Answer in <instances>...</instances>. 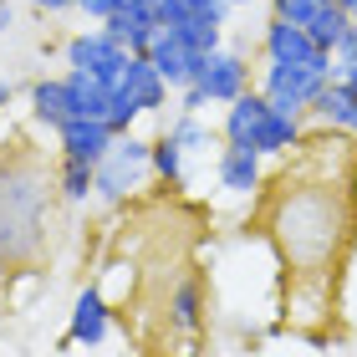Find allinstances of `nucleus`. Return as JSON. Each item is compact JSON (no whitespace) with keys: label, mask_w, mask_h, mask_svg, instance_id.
<instances>
[{"label":"nucleus","mask_w":357,"mask_h":357,"mask_svg":"<svg viewBox=\"0 0 357 357\" xmlns=\"http://www.w3.org/2000/svg\"><path fill=\"white\" fill-rule=\"evenodd\" d=\"M352 184H332V174H312L301 184L286 174L266 204V240L291 281H332L352 245Z\"/></svg>","instance_id":"f257e3e1"},{"label":"nucleus","mask_w":357,"mask_h":357,"mask_svg":"<svg viewBox=\"0 0 357 357\" xmlns=\"http://www.w3.org/2000/svg\"><path fill=\"white\" fill-rule=\"evenodd\" d=\"M56 204V169L36 153H0V281L46 255Z\"/></svg>","instance_id":"f03ea898"},{"label":"nucleus","mask_w":357,"mask_h":357,"mask_svg":"<svg viewBox=\"0 0 357 357\" xmlns=\"http://www.w3.org/2000/svg\"><path fill=\"white\" fill-rule=\"evenodd\" d=\"M149 178H153V138L118 133V143L97 164V204H107V209L133 204Z\"/></svg>","instance_id":"7ed1b4c3"},{"label":"nucleus","mask_w":357,"mask_h":357,"mask_svg":"<svg viewBox=\"0 0 357 357\" xmlns=\"http://www.w3.org/2000/svg\"><path fill=\"white\" fill-rule=\"evenodd\" d=\"M255 87L271 97L275 112H286V118H306L312 102H317V92L327 87V77L312 72V67H291V61H266Z\"/></svg>","instance_id":"20e7f679"},{"label":"nucleus","mask_w":357,"mask_h":357,"mask_svg":"<svg viewBox=\"0 0 357 357\" xmlns=\"http://www.w3.org/2000/svg\"><path fill=\"white\" fill-rule=\"evenodd\" d=\"M61 56H67L72 72H92V77H102V82L112 87L123 77V67H128L133 52H128L118 36H107L102 26H87V31H77V36L61 46Z\"/></svg>","instance_id":"39448f33"},{"label":"nucleus","mask_w":357,"mask_h":357,"mask_svg":"<svg viewBox=\"0 0 357 357\" xmlns=\"http://www.w3.org/2000/svg\"><path fill=\"white\" fill-rule=\"evenodd\" d=\"M112 312H118V306H112L102 291H97V281L82 286V291L72 296V312H67V342L97 352V347L112 337Z\"/></svg>","instance_id":"423d86ee"},{"label":"nucleus","mask_w":357,"mask_h":357,"mask_svg":"<svg viewBox=\"0 0 357 357\" xmlns=\"http://www.w3.org/2000/svg\"><path fill=\"white\" fill-rule=\"evenodd\" d=\"M199 87L215 107H230L235 97H245L255 82H250V56L235 52V46H220V52L204 56V72H199Z\"/></svg>","instance_id":"0eeeda50"},{"label":"nucleus","mask_w":357,"mask_h":357,"mask_svg":"<svg viewBox=\"0 0 357 357\" xmlns=\"http://www.w3.org/2000/svg\"><path fill=\"white\" fill-rule=\"evenodd\" d=\"M215 184L235 199H250V194L266 189V158L250 149V143H225L215 153Z\"/></svg>","instance_id":"6e6552de"},{"label":"nucleus","mask_w":357,"mask_h":357,"mask_svg":"<svg viewBox=\"0 0 357 357\" xmlns=\"http://www.w3.org/2000/svg\"><path fill=\"white\" fill-rule=\"evenodd\" d=\"M52 138H56V153L61 158H77V164H92V169L102 164L107 149L118 143V133H112L102 118H67Z\"/></svg>","instance_id":"1a4fd4ad"},{"label":"nucleus","mask_w":357,"mask_h":357,"mask_svg":"<svg viewBox=\"0 0 357 357\" xmlns=\"http://www.w3.org/2000/svg\"><path fill=\"white\" fill-rule=\"evenodd\" d=\"M204 312H209V286H204L199 271H189L184 281L169 291V301H164V327L169 332H184V337H199L204 321H209Z\"/></svg>","instance_id":"9d476101"},{"label":"nucleus","mask_w":357,"mask_h":357,"mask_svg":"<svg viewBox=\"0 0 357 357\" xmlns=\"http://www.w3.org/2000/svg\"><path fill=\"white\" fill-rule=\"evenodd\" d=\"M149 61L158 67V77L174 87V92H184L199 82V72H204V52H194V46H184L174 36V31H158L153 46H149Z\"/></svg>","instance_id":"9b49d317"},{"label":"nucleus","mask_w":357,"mask_h":357,"mask_svg":"<svg viewBox=\"0 0 357 357\" xmlns=\"http://www.w3.org/2000/svg\"><path fill=\"white\" fill-rule=\"evenodd\" d=\"M112 87H118L123 97H133L143 118H149V112H164L169 97H174V87L158 77V67H153L149 56H128V67H123V77H118Z\"/></svg>","instance_id":"f8f14e48"},{"label":"nucleus","mask_w":357,"mask_h":357,"mask_svg":"<svg viewBox=\"0 0 357 357\" xmlns=\"http://www.w3.org/2000/svg\"><path fill=\"white\" fill-rule=\"evenodd\" d=\"M317 52L312 31L306 26H291L286 15H271L266 31H261V56L266 61H291V67H306V56Z\"/></svg>","instance_id":"ddd939ff"},{"label":"nucleus","mask_w":357,"mask_h":357,"mask_svg":"<svg viewBox=\"0 0 357 357\" xmlns=\"http://www.w3.org/2000/svg\"><path fill=\"white\" fill-rule=\"evenodd\" d=\"M271 118V97L261 87H250L245 97H235L230 107H225V118H220V138L225 143H250L255 133H261V123Z\"/></svg>","instance_id":"4468645a"},{"label":"nucleus","mask_w":357,"mask_h":357,"mask_svg":"<svg viewBox=\"0 0 357 357\" xmlns=\"http://www.w3.org/2000/svg\"><path fill=\"white\" fill-rule=\"evenodd\" d=\"M102 31H107V36H118L133 56H149V46H153V36L164 26H158V15L149 6H123L112 21H102Z\"/></svg>","instance_id":"2eb2a0df"},{"label":"nucleus","mask_w":357,"mask_h":357,"mask_svg":"<svg viewBox=\"0 0 357 357\" xmlns=\"http://www.w3.org/2000/svg\"><path fill=\"white\" fill-rule=\"evenodd\" d=\"M301 138H306V118H286V112L271 107V118L261 123V133L250 138V149L261 158H291L301 149Z\"/></svg>","instance_id":"dca6fc26"},{"label":"nucleus","mask_w":357,"mask_h":357,"mask_svg":"<svg viewBox=\"0 0 357 357\" xmlns=\"http://www.w3.org/2000/svg\"><path fill=\"white\" fill-rule=\"evenodd\" d=\"M164 133L184 149V158H215V153L225 149L220 128H209L204 118H194V112H174V118L164 123Z\"/></svg>","instance_id":"f3484780"},{"label":"nucleus","mask_w":357,"mask_h":357,"mask_svg":"<svg viewBox=\"0 0 357 357\" xmlns=\"http://www.w3.org/2000/svg\"><path fill=\"white\" fill-rule=\"evenodd\" d=\"M67 77V102H72V118H102L107 123V112H112V87L102 82V77H92V72H61Z\"/></svg>","instance_id":"a211bd4d"},{"label":"nucleus","mask_w":357,"mask_h":357,"mask_svg":"<svg viewBox=\"0 0 357 357\" xmlns=\"http://www.w3.org/2000/svg\"><path fill=\"white\" fill-rule=\"evenodd\" d=\"M306 118H312L317 128H342V133H352V123H357V92L332 77V82L317 92V102H312Z\"/></svg>","instance_id":"6ab92c4d"},{"label":"nucleus","mask_w":357,"mask_h":357,"mask_svg":"<svg viewBox=\"0 0 357 357\" xmlns=\"http://www.w3.org/2000/svg\"><path fill=\"white\" fill-rule=\"evenodd\" d=\"M67 118H72L67 77H41V82H31V123L46 128V133H56Z\"/></svg>","instance_id":"aec40b11"},{"label":"nucleus","mask_w":357,"mask_h":357,"mask_svg":"<svg viewBox=\"0 0 357 357\" xmlns=\"http://www.w3.org/2000/svg\"><path fill=\"white\" fill-rule=\"evenodd\" d=\"M56 199L67 209L97 204V169L92 164H77V158H56Z\"/></svg>","instance_id":"412c9836"},{"label":"nucleus","mask_w":357,"mask_h":357,"mask_svg":"<svg viewBox=\"0 0 357 357\" xmlns=\"http://www.w3.org/2000/svg\"><path fill=\"white\" fill-rule=\"evenodd\" d=\"M153 178L169 184V189H189V158H184V149H178L169 133L153 138Z\"/></svg>","instance_id":"4be33fe9"},{"label":"nucleus","mask_w":357,"mask_h":357,"mask_svg":"<svg viewBox=\"0 0 357 357\" xmlns=\"http://www.w3.org/2000/svg\"><path fill=\"white\" fill-rule=\"evenodd\" d=\"M169 31V26H164ZM174 36L178 41H184V46H194V52H220V46H225V26L220 21H209V15H189V21L184 26H174Z\"/></svg>","instance_id":"5701e85b"},{"label":"nucleus","mask_w":357,"mask_h":357,"mask_svg":"<svg viewBox=\"0 0 357 357\" xmlns=\"http://www.w3.org/2000/svg\"><path fill=\"white\" fill-rule=\"evenodd\" d=\"M347 10L342 6H327V10H321V15H312V21H306V31H312V41L317 46H327V52H337V41H342L347 36Z\"/></svg>","instance_id":"b1692460"},{"label":"nucleus","mask_w":357,"mask_h":357,"mask_svg":"<svg viewBox=\"0 0 357 357\" xmlns=\"http://www.w3.org/2000/svg\"><path fill=\"white\" fill-rule=\"evenodd\" d=\"M327 6H337V0H271V15H286L291 26H306L312 15H321Z\"/></svg>","instance_id":"393cba45"},{"label":"nucleus","mask_w":357,"mask_h":357,"mask_svg":"<svg viewBox=\"0 0 357 357\" xmlns=\"http://www.w3.org/2000/svg\"><path fill=\"white\" fill-rule=\"evenodd\" d=\"M123 6H128V0H77V10H82V15H87L92 26H102V21H112V15H118Z\"/></svg>","instance_id":"a878e982"},{"label":"nucleus","mask_w":357,"mask_h":357,"mask_svg":"<svg viewBox=\"0 0 357 357\" xmlns=\"http://www.w3.org/2000/svg\"><path fill=\"white\" fill-rule=\"evenodd\" d=\"M174 97H178V107H174V112H194V118H204V112L215 107V102L204 97V87H199V82H194V87H184V92H174Z\"/></svg>","instance_id":"bb28decb"},{"label":"nucleus","mask_w":357,"mask_h":357,"mask_svg":"<svg viewBox=\"0 0 357 357\" xmlns=\"http://www.w3.org/2000/svg\"><path fill=\"white\" fill-rule=\"evenodd\" d=\"M189 10L194 15H209V21H220V26H230V0H189Z\"/></svg>","instance_id":"cd10ccee"},{"label":"nucleus","mask_w":357,"mask_h":357,"mask_svg":"<svg viewBox=\"0 0 357 357\" xmlns=\"http://www.w3.org/2000/svg\"><path fill=\"white\" fill-rule=\"evenodd\" d=\"M337 67H352V61H357V26H347V36L342 41H337Z\"/></svg>","instance_id":"c85d7f7f"},{"label":"nucleus","mask_w":357,"mask_h":357,"mask_svg":"<svg viewBox=\"0 0 357 357\" xmlns=\"http://www.w3.org/2000/svg\"><path fill=\"white\" fill-rule=\"evenodd\" d=\"M26 6H36L46 15H61V10H77V0H26Z\"/></svg>","instance_id":"c756f323"},{"label":"nucleus","mask_w":357,"mask_h":357,"mask_svg":"<svg viewBox=\"0 0 357 357\" xmlns=\"http://www.w3.org/2000/svg\"><path fill=\"white\" fill-rule=\"evenodd\" d=\"M15 31V0H0V36Z\"/></svg>","instance_id":"7c9ffc66"},{"label":"nucleus","mask_w":357,"mask_h":357,"mask_svg":"<svg viewBox=\"0 0 357 357\" xmlns=\"http://www.w3.org/2000/svg\"><path fill=\"white\" fill-rule=\"evenodd\" d=\"M332 77H337V82H347V87H352V92H357V61H352V67H337V72H332Z\"/></svg>","instance_id":"2f4dec72"},{"label":"nucleus","mask_w":357,"mask_h":357,"mask_svg":"<svg viewBox=\"0 0 357 357\" xmlns=\"http://www.w3.org/2000/svg\"><path fill=\"white\" fill-rule=\"evenodd\" d=\"M6 107H10V82H0V118H6Z\"/></svg>","instance_id":"473e14b6"},{"label":"nucleus","mask_w":357,"mask_h":357,"mask_svg":"<svg viewBox=\"0 0 357 357\" xmlns=\"http://www.w3.org/2000/svg\"><path fill=\"white\" fill-rule=\"evenodd\" d=\"M342 10H347V21L357 26V0H347V6H342Z\"/></svg>","instance_id":"72a5a7b5"},{"label":"nucleus","mask_w":357,"mask_h":357,"mask_svg":"<svg viewBox=\"0 0 357 357\" xmlns=\"http://www.w3.org/2000/svg\"><path fill=\"white\" fill-rule=\"evenodd\" d=\"M128 6H149V10H153V6H158V0H128Z\"/></svg>","instance_id":"f704fd0d"},{"label":"nucleus","mask_w":357,"mask_h":357,"mask_svg":"<svg viewBox=\"0 0 357 357\" xmlns=\"http://www.w3.org/2000/svg\"><path fill=\"white\" fill-rule=\"evenodd\" d=\"M230 6H235V10H240V6H255V0H230Z\"/></svg>","instance_id":"c9c22d12"},{"label":"nucleus","mask_w":357,"mask_h":357,"mask_svg":"<svg viewBox=\"0 0 357 357\" xmlns=\"http://www.w3.org/2000/svg\"><path fill=\"white\" fill-rule=\"evenodd\" d=\"M337 6H347V0H337Z\"/></svg>","instance_id":"e433bc0d"}]
</instances>
